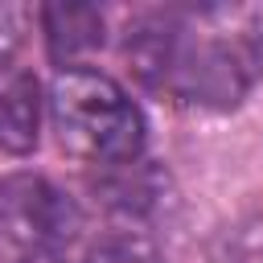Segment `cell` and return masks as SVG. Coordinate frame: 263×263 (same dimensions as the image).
<instances>
[{"label": "cell", "instance_id": "ba28073f", "mask_svg": "<svg viewBox=\"0 0 263 263\" xmlns=\"http://www.w3.org/2000/svg\"><path fill=\"white\" fill-rule=\"evenodd\" d=\"M82 263H164L160 247L136 230V226H115L107 234H99L90 247H86V259Z\"/></svg>", "mask_w": 263, "mask_h": 263}, {"label": "cell", "instance_id": "8fae6325", "mask_svg": "<svg viewBox=\"0 0 263 263\" xmlns=\"http://www.w3.org/2000/svg\"><path fill=\"white\" fill-rule=\"evenodd\" d=\"M16 263H70L62 251H21Z\"/></svg>", "mask_w": 263, "mask_h": 263}, {"label": "cell", "instance_id": "8992f818", "mask_svg": "<svg viewBox=\"0 0 263 263\" xmlns=\"http://www.w3.org/2000/svg\"><path fill=\"white\" fill-rule=\"evenodd\" d=\"M37 25H41L49 58L62 70L82 66L107 41V21H103V12L95 4H41L37 8Z\"/></svg>", "mask_w": 263, "mask_h": 263}, {"label": "cell", "instance_id": "6da1fadb", "mask_svg": "<svg viewBox=\"0 0 263 263\" xmlns=\"http://www.w3.org/2000/svg\"><path fill=\"white\" fill-rule=\"evenodd\" d=\"M49 123L62 152L90 168H115L144 152L140 107L111 74L95 66H74L53 74Z\"/></svg>", "mask_w": 263, "mask_h": 263}, {"label": "cell", "instance_id": "7c38bea8", "mask_svg": "<svg viewBox=\"0 0 263 263\" xmlns=\"http://www.w3.org/2000/svg\"><path fill=\"white\" fill-rule=\"evenodd\" d=\"M251 53H255L259 66H263V16H259V25L251 29Z\"/></svg>", "mask_w": 263, "mask_h": 263}, {"label": "cell", "instance_id": "30bf717a", "mask_svg": "<svg viewBox=\"0 0 263 263\" xmlns=\"http://www.w3.org/2000/svg\"><path fill=\"white\" fill-rule=\"evenodd\" d=\"M21 41H25V12L12 4H0V66H8Z\"/></svg>", "mask_w": 263, "mask_h": 263}, {"label": "cell", "instance_id": "7a4b0ae2", "mask_svg": "<svg viewBox=\"0 0 263 263\" xmlns=\"http://www.w3.org/2000/svg\"><path fill=\"white\" fill-rule=\"evenodd\" d=\"M247 90H251L247 53L234 41L189 25L160 99H173V103L197 107V111H234L247 99Z\"/></svg>", "mask_w": 263, "mask_h": 263}, {"label": "cell", "instance_id": "9c48e42d", "mask_svg": "<svg viewBox=\"0 0 263 263\" xmlns=\"http://www.w3.org/2000/svg\"><path fill=\"white\" fill-rule=\"evenodd\" d=\"M218 263H263V218H247L226 230Z\"/></svg>", "mask_w": 263, "mask_h": 263}, {"label": "cell", "instance_id": "3957f363", "mask_svg": "<svg viewBox=\"0 0 263 263\" xmlns=\"http://www.w3.org/2000/svg\"><path fill=\"white\" fill-rule=\"evenodd\" d=\"M78 230V201L49 177L16 173L0 181V234L21 251H62Z\"/></svg>", "mask_w": 263, "mask_h": 263}, {"label": "cell", "instance_id": "277c9868", "mask_svg": "<svg viewBox=\"0 0 263 263\" xmlns=\"http://www.w3.org/2000/svg\"><path fill=\"white\" fill-rule=\"evenodd\" d=\"M90 193L111 218H119L123 226H136V230L144 222L164 218L177 201L168 168L148 160V156H136L127 164H115V168H95Z\"/></svg>", "mask_w": 263, "mask_h": 263}, {"label": "cell", "instance_id": "52a82bcc", "mask_svg": "<svg viewBox=\"0 0 263 263\" xmlns=\"http://www.w3.org/2000/svg\"><path fill=\"white\" fill-rule=\"evenodd\" d=\"M41 136V86L29 70L0 66V152L29 156Z\"/></svg>", "mask_w": 263, "mask_h": 263}, {"label": "cell", "instance_id": "5b68a950", "mask_svg": "<svg viewBox=\"0 0 263 263\" xmlns=\"http://www.w3.org/2000/svg\"><path fill=\"white\" fill-rule=\"evenodd\" d=\"M185 33H189V21L173 8H148V12H136L123 25L119 53H123V66L132 70V78L144 90L164 95V82L173 74V62H177Z\"/></svg>", "mask_w": 263, "mask_h": 263}]
</instances>
